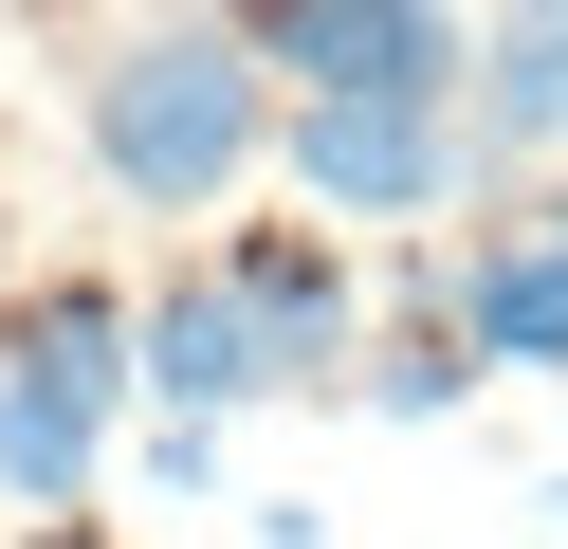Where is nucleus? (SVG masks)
Here are the masks:
<instances>
[{"mask_svg":"<svg viewBox=\"0 0 568 549\" xmlns=\"http://www.w3.org/2000/svg\"><path fill=\"white\" fill-rule=\"evenodd\" d=\"M275 110H294V73L239 37V0H165V19L92 37V73H74L92 183H111L129 220H221L239 183L275 165Z\"/></svg>","mask_w":568,"mask_h":549,"instance_id":"nucleus-1","label":"nucleus"},{"mask_svg":"<svg viewBox=\"0 0 568 549\" xmlns=\"http://www.w3.org/2000/svg\"><path fill=\"white\" fill-rule=\"evenodd\" d=\"M275 183L312 220H440L495 165H477V110L458 92H294L275 110Z\"/></svg>","mask_w":568,"mask_h":549,"instance_id":"nucleus-2","label":"nucleus"},{"mask_svg":"<svg viewBox=\"0 0 568 549\" xmlns=\"http://www.w3.org/2000/svg\"><path fill=\"white\" fill-rule=\"evenodd\" d=\"M294 92H477V19L458 0H239Z\"/></svg>","mask_w":568,"mask_h":549,"instance_id":"nucleus-3","label":"nucleus"},{"mask_svg":"<svg viewBox=\"0 0 568 549\" xmlns=\"http://www.w3.org/2000/svg\"><path fill=\"white\" fill-rule=\"evenodd\" d=\"M221 275L257 293V348H275V385H294V403H331L348 366H367V293H348V238H331L312 202H294V220H239Z\"/></svg>","mask_w":568,"mask_h":549,"instance_id":"nucleus-4","label":"nucleus"},{"mask_svg":"<svg viewBox=\"0 0 568 549\" xmlns=\"http://www.w3.org/2000/svg\"><path fill=\"white\" fill-rule=\"evenodd\" d=\"M440 293H458V329H477V366L568 385V183H550V202H514L495 238H458Z\"/></svg>","mask_w":568,"mask_h":549,"instance_id":"nucleus-5","label":"nucleus"},{"mask_svg":"<svg viewBox=\"0 0 568 549\" xmlns=\"http://www.w3.org/2000/svg\"><path fill=\"white\" fill-rule=\"evenodd\" d=\"M0 366H38L74 421H129L148 403V293L129 275H19L0 293Z\"/></svg>","mask_w":568,"mask_h":549,"instance_id":"nucleus-6","label":"nucleus"},{"mask_svg":"<svg viewBox=\"0 0 568 549\" xmlns=\"http://www.w3.org/2000/svg\"><path fill=\"white\" fill-rule=\"evenodd\" d=\"M148 403H184V421H257V403H294L275 348H257V293H239L221 256H165V275H148Z\"/></svg>","mask_w":568,"mask_h":549,"instance_id":"nucleus-7","label":"nucleus"},{"mask_svg":"<svg viewBox=\"0 0 568 549\" xmlns=\"http://www.w3.org/2000/svg\"><path fill=\"white\" fill-rule=\"evenodd\" d=\"M458 110H477V165H550L568 146V0H495Z\"/></svg>","mask_w":568,"mask_h":549,"instance_id":"nucleus-8","label":"nucleus"},{"mask_svg":"<svg viewBox=\"0 0 568 549\" xmlns=\"http://www.w3.org/2000/svg\"><path fill=\"white\" fill-rule=\"evenodd\" d=\"M92 458H111V421H74L38 366H0V495L19 512H92Z\"/></svg>","mask_w":568,"mask_h":549,"instance_id":"nucleus-9","label":"nucleus"},{"mask_svg":"<svg viewBox=\"0 0 568 549\" xmlns=\"http://www.w3.org/2000/svg\"><path fill=\"white\" fill-rule=\"evenodd\" d=\"M19 549H111V531H92V512H19Z\"/></svg>","mask_w":568,"mask_h":549,"instance_id":"nucleus-10","label":"nucleus"},{"mask_svg":"<svg viewBox=\"0 0 568 549\" xmlns=\"http://www.w3.org/2000/svg\"><path fill=\"white\" fill-rule=\"evenodd\" d=\"M550 512H568V476H550Z\"/></svg>","mask_w":568,"mask_h":549,"instance_id":"nucleus-11","label":"nucleus"}]
</instances>
